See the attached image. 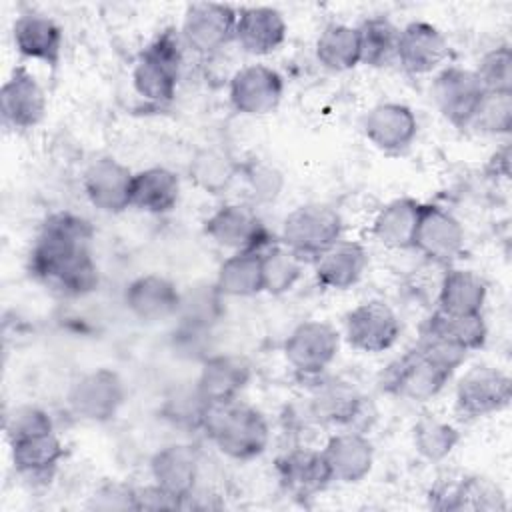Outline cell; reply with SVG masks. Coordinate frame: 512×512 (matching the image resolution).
Listing matches in <instances>:
<instances>
[{"mask_svg":"<svg viewBox=\"0 0 512 512\" xmlns=\"http://www.w3.org/2000/svg\"><path fill=\"white\" fill-rule=\"evenodd\" d=\"M92 224L70 210L44 218L28 254V272L64 296L80 298L96 290L98 266L92 256Z\"/></svg>","mask_w":512,"mask_h":512,"instance_id":"obj_1","label":"cell"},{"mask_svg":"<svg viewBox=\"0 0 512 512\" xmlns=\"http://www.w3.org/2000/svg\"><path fill=\"white\" fill-rule=\"evenodd\" d=\"M468 352L436 338L420 336V342L392 362L384 374L386 392L412 400H432L464 364Z\"/></svg>","mask_w":512,"mask_h":512,"instance_id":"obj_2","label":"cell"},{"mask_svg":"<svg viewBox=\"0 0 512 512\" xmlns=\"http://www.w3.org/2000/svg\"><path fill=\"white\" fill-rule=\"evenodd\" d=\"M202 430L224 456L240 462L258 458L270 442V426L264 414L238 400L210 404Z\"/></svg>","mask_w":512,"mask_h":512,"instance_id":"obj_3","label":"cell"},{"mask_svg":"<svg viewBox=\"0 0 512 512\" xmlns=\"http://www.w3.org/2000/svg\"><path fill=\"white\" fill-rule=\"evenodd\" d=\"M182 44L176 28H164L138 54L132 68V84L140 98L152 104L174 100L182 68Z\"/></svg>","mask_w":512,"mask_h":512,"instance_id":"obj_4","label":"cell"},{"mask_svg":"<svg viewBox=\"0 0 512 512\" xmlns=\"http://www.w3.org/2000/svg\"><path fill=\"white\" fill-rule=\"evenodd\" d=\"M340 238L342 218L328 204H302L288 212V216L282 220L280 244L296 252L304 262L316 260Z\"/></svg>","mask_w":512,"mask_h":512,"instance_id":"obj_5","label":"cell"},{"mask_svg":"<svg viewBox=\"0 0 512 512\" xmlns=\"http://www.w3.org/2000/svg\"><path fill=\"white\" fill-rule=\"evenodd\" d=\"M126 400V384L112 368H94L78 376L68 390L70 410L86 422L112 420Z\"/></svg>","mask_w":512,"mask_h":512,"instance_id":"obj_6","label":"cell"},{"mask_svg":"<svg viewBox=\"0 0 512 512\" xmlns=\"http://www.w3.org/2000/svg\"><path fill=\"white\" fill-rule=\"evenodd\" d=\"M340 334L322 320H306L298 324L284 340L286 362L302 376H320L338 356Z\"/></svg>","mask_w":512,"mask_h":512,"instance_id":"obj_7","label":"cell"},{"mask_svg":"<svg viewBox=\"0 0 512 512\" xmlns=\"http://www.w3.org/2000/svg\"><path fill=\"white\" fill-rule=\"evenodd\" d=\"M466 244V232L460 220L438 204H422L412 248L428 262L452 266L460 258Z\"/></svg>","mask_w":512,"mask_h":512,"instance_id":"obj_8","label":"cell"},{"mask_svg":"<svg viewBox=\"0 0 512 512\" xmlns=\"http://www.w3.org/2000/svg\"><path fill=\"white\" fill-rule=\"evenodd\" d=\"M204 234L220 248H228L232 252H262L272 246L262 220L250 206L240 202L222 204L214 210L204 222Z\"/></svg>","mask_w":512,"mask_h":512,"instance_id":"obj_9","label":"cell"},{"mask_svg":"<svg viewBox=\"0 0 512 512\" xmlns=\"http://www.w3.org/2000/svg\"><path fill=\"white\" fill-rule=\"evenodd\" d=\"M512 398L510 376L488 364L466 370L456 384V408L468 418H482L504 410Z\"/></svg>","mask_w":512,"mask_h":512,"instance_id":"obj_10","label":"cell"},{"mask_svg":"<svg viewBox=\"0 0 512 512\" xmlns=\"http://www.w3.org/2000/svg\"><path fill=\"white\" fill-rule=\"evenodd\" d=\"M402 332L396 312L382 300H366L344 318V334L354 350L380 354L392 348Z\"/></svg>","mask_w":512,"mask_h":512,"instance_id":"obj_11","label":"cell"},{"mask_svg":"<svg viewBox=\"0 0 512 512\" xmlns=\"http://www.w3.org/2000/svg\"><path fill=\"white\" fill-rule=\"evenodd\" d=\"M430 508L434 510H484L500 512L508 508L502 488L486 476L466 474V476H448L440 478L428 494Z\"/></svg>","mask_w":512,"mask_h":512,"instance_id":"obj_12","label":"cell"},{"mask_svg":"<svg viewBox=\"0 0 512 512\" xmlns=\"http://www.w3.org/2000/svg\"><path fill=\"white\" fill-rule=\"evenodd\" d=\"M236 16H238V10H234L228 4H216V2L190 4L184 12L182 26H180V36L184 46L204 56L218 52L230 40H234Z\"/></svg>","mask_w":512,"mask_h":512,"instance_id":"obj_13","label":"cell"},{"mask_svg":"<svg viewBox=\"0 0 512 512\" xmlns=\"http://www.w3.org/2000/svg\"><path fill=\"white\" fill-rule=\"evenodd\" d=\"M484 90L474 70L446 66L432 80V98L438 112L456 128H470V122L482 102Z\"/></svg>","mask_w":512,"mask_h":512,"instance_id":"obj_14","label":"cell"},{"mask_svg":"<svg viewBox=\"0 0 512 512\" xmlns=\"http://www.w3.org/2000/svg\"><path fill=\"white\" fill-rule=\"evenodd\" d=\"M284 96L282 76L264 64H250L234 72L228 98L236 112L244 116H266L274 112Z\"/></svg>","mask_w":512,"mask_h":512,"instance_id":"obj_15","label":"cell"},{"mask_svg":"<svg viewBox=\"0 0 512 512\" xmlns=\"http://www.w3.org/2000/svg\"><path fill=\"white\" fill-rule=\"evenodd\" d=\"M0 114L10 130H30L46 114V92L26 66H14L0 88Z\"/></svg>","mask_w":512,"mask_h":512,"instance_id":"obj_16","label":"cell"},{"mask_svg":"<svg viewBox=\"0 0 512 512\" xmlns=\"http://www.w3.org/2000/svg\"><path fill=\"white\" fill-rule=\"evenodd\" d=\"M134 172L112 156L96 158L82 176V188L94 208L106 214H118L132 208Z\"/></svg>","mask_w":512,"mask_h":512,"instance_id":"obj_17","label":"cell"},{"mask_svg":"<svg viewBox=\"0 0 512 512\" xmlns=\"http://www.w3.org/2000/svg\"><path fill=\"white\" fill-rule=\"evenodd\" d=\"M450 58L446 36L430 22L414 20L400 28L396 62L414 76L438 70Z\"/></svg>","mask_w":512,"mask_h":512,"instance_id":"obj_18","label":"cell"},{"mask_svg":"<svg viewBox=\"0 0 512 512\" xmlns=\"http://www.w3.org/2000/svg\"><path fill=\"white\" fill-rule=\"evenodd\" d=\"M124 304L136 320L158 324L178 316L182 292L162 274H142L126 286Z\"/></svg>","mask_w":512,"mask_h":512,"instance_id":"obj_19","label":"cell"},{"mask_svg":"<svg viewBox=\"0 0 512 512\" xmlns=\"http://www.w3.org/2000/svg\"><path fill=\"white\" fill-rule=\"evenodd\" d=\"M370 144L386 154L404 152L418 134V120L402 102H380L368 110L362 122Z\"/></svg>","mask_w":512,"mask_h":512,"instance_id":"obj_20","label":"cell"},{"mask_svg":"<svg viewBox=\"0 0 512 512\" xmlns=\"http://www.w3.org/2000/svg\"><path fill=\"white\" fill-rule=\"evenodd\" d=\"M200 472L198 450L192 444H166L150 458L152 482L176 496L182 504L196 490Z\"/></svg>","mask_w":512,"mask_h":512,"instance_id":"obj_21","label":"cell"},{"mask_svg":"<svg viewBox=\"0 0 512 512\" xmlns=\"http://www.w3.org/2000/svg\"><path fill=\"white\" fill-rule=\"evenodd\" d=\"M12 42L20 56L54 68L62 58L64 34L54 18L30 10L14 20Z\"/></svg>","mask_w":512,"mask_h":512,"instance_id":"obj_22","label":"cell"},{"mask_svg":"<svg viewBox=\"0 0 512 512\" xmlns=\"http://www.w3.org/2000/svg\"><path fill=\"white\" fill-rule=\"evenodd\" d=\"M280 486L294 498H314L332 482L322 450L292 448L276 460Z\"/></svg>","mask_w":512,"mask_h":512,"instance_id":"obj_23","label":"cell"},{"mask_svg":"<svg viewBox=\"0 0 512 512\" xmlns=\"http://www.w3.org/2000/svg\"><path fill=\"white\" fill-rule=\"evenodd\" d=\"M250 364L232 354H210L202 360L196 390L208 404L234 402L250 382Z\"/></svg>","mask_w":512,"mask_h":512,"instance_id":"obj_24","label":"cell"},{"mask_svg":"<svg viewBox=\"0 0 512 512\" xmlns=\"http://www.w3.org/2000/svg\"><path fill=\"white\" fill-rule=\"evenodd\" d=\"M288 34L286 20L272 6H246L238 10L234 40L240 48L254 56L276 52Z\"/></svg>","mask_w":512,"mask_h":512,"instance_id":"obj_25","label":"cell"},{"mask_svg":"<svg viewBox=\"0 0 512 512\" xmlns=\"http://www.w3.org/2000/svg\"><path fill=\"white\" fill-rule=\"evenodd\" d=\"M322 456L332 474V482L342 484L364 480L374 466L372 442L360 432L332 434L322 448Z\"/></svg>","mask_w":512,"mask_h":512,"instance_id":"obj_26","label":"cell"},{"mask_svg":"<svg viewBox=\"0 0 512 512\" xmlns=\"http://www.w3.org/2000/svg\"><path fill=\"white\" fill-rule=\"evenodd\" d=\"M368 266V252L360 242L338 240L314 260L316 282L326 290H348L360 282Z\"/></svg>","mask_w":512,"mask_h":512,"instance_id":"obj_27","label":"cell"},{"mask_svg":"<svg viewBox=\"0 0 512 512\" xmlns=\"http://www.w3.org/2000/svg\"><path fill=\"white\" fill-rule=\"evenodd\" d=\"M488 286L480 274L468 268L446 266L440 278L436 308L450 314H480Z\"/></svg>","mask_w":512,"mask_h":512,"instance_id":"obj_28","label":"cell"},{"mask_svg":"<svg viewBox=\"0 0 512 512\" xmlns=\"http://www.w3.org/2000/svg\"><path fill=\"white\" fill-rule=\"evenodd\" d=\"M14 470L28 480H48L64 458V444L52 432L8 444Z\"/></svg>","mask_w":512,"mask_h":512,"instance_id":"obj_29","label":"cell"},{"mask_svg":"<svg viewBox=\"0 0 512 512\" xmlns=\"http://www.w3.org/2000/svg\"><path fill=\"white\" fill-rule=\"evenodd\" d=\"M420 208H422V202L410 196L390 200L378 210L372 222V236L386 248H394V250L412 248Z\"/></svg>","mask_w":512,"mask_h":512,"instance_id":"obj_30","label":"cell"},{"mask_svg":"<svg viewBox=\"0 0 512 512\" xmlns=\"http://www.w3.org/2000/svg\"><path fill=\"white\" fill-rule=\"evenodd\" d=\"M420 336L436 338L446 344L458 346L466 352L478 350L486 344L488 328L480 314H450L442 310H434L420 328Z\"/></svg>","mask_w":512,"mask_h":512,"instance_id":"obj_31","label":"cell"},{"mask_svg":"<svg viewBox=\"0 0 512 512\" xmlns=\"http://www.w3.org/2000/svg\"><path fill=\"white\" fill-rule=\"evenodd\" d=\"M180 200V178L164 168L152 166L134 172L132 180V208L148 214H166L176 208Z\"/></svg>","mask_w":512,"mask_h":512,"instance_id":"obj_32","label":"cell"},{"mask_svg":"<svg viewBox=\"0 0 512 512\" xmlns=\"http://www.w3.org/2000/svg\"><path fill=\"white\" fill-rule=\"evenodd\" d=\"M364 398L356 386L344 380H328L316 386L310 398V414L314 420L332 426H344L358 418Z\"/></svg>","mask_w":512,"mask_h":512,"instance_id":"obj_33","label":"cell"},{"mask_svg":"<svg viewBox=\"0 0 512 512\" xmlns=\"http://www.w3.org/2000/svg\"><path fill=\"white\" fill-rule=\"evenodd\" d=\"M216 288L222 296L246 298L264 292L262 288V252H232L218 268Z\"/></svg>","mask_w":512,"mask_h":512,"instance_id":"obj_34","label":"cell"},{"mask_svg":"<svg viewBox=\"0 0 512 512\" xmlns=\"http://www.w3.org/2000/svg\"><path fill=\"white\" fill-rule=\"evenodd\" d=\"M190 180L206 194H222L240 176V162L218 146L196 150L188 166Z\"/></svg>","mask_w":512,"mask_h":512,"instance_id":"obj_35","label":"cell"},{"mask_svg":"<svg viewBox=\"0 0 512 512\" xmlns=\"http://www.w3.org/2000/svg\"><path fill=\"white\" fill-rule=\"evenodd\" d=\"M316 58L324 68L332 72H344L358 66L360 40L356 26L342 22L326 24L316 38Z\"/></svg>","mask_w":512,"mask_h":512,"instance_id":"obj_36","label":"cell"},{"mask_svg":"<svg viewBox=\"0 0 512 512\" xmlns=\"http://www.w3.org/2000/svg\"><path fill=\"white\" fill-rule=\"evenodd\" d=\"M360 64L384 68L396 60L400 28L386 16H370L358 26Z\"/></svg>","mask_w":512,"mask_h":512,"instance_id":"obj_37","label":"cell"},{"mask_svg":"<svg viewBox=\"0 0 512 512\" xmlns=\"http://www.w3.org/2000/svg\"><path fill=\"white\" fill-rule=\"evenodd\" d=\"M460 442V432L446 420L424 414L412 426L414 450L428 462H440L448 458Z\"/></svg>","mask_w":512,"mask_h":512,"instance_id":"obj_38","label":"cell"},{"mask_svg":"<svg viewBox=\"0 0 512 512\" xmlns=\"http://www.w3.org/2000/svg\"><path fill=\"white\" fill-rule=\"evenodd\" d=\"M304 272V260L286 248L274 244L262 250V288L272 296H280L294 288Z\"/></svg>","mask_w":512,"mask_h":512,"instance_id":"obj_39","label":"cell"},{"mask_svg":"<svg viewBox=\"0 0 512 512\" xmlns=\"http://www.w3.org/2000/svg\"><path fill=\"white\" fill-rule=\"evenodd\" d=\"M482 134H508L512 128V92H484L470 122Z\"/></svg>","mask_w":512,"mask_h":512,"instance_id":"obj_40","label":"cell"},{"mask_svg":"<svg viewBox=\"0 0 512 512\" xmlns=\"http://www.w3.org/2000/svg\"><path fill=\"white\" fill-rule=\"evenodd\" d=\"M474 74L484 92H512V52L508 44L482 54Z\"/></svg>","mask_w":512,"mask_h":512,"instance_id":"obj_41","label":"cell"},{"mask_svg":"<svg viewBox=\"0 0 512 512\" xmlns=\"http://www.w3.org/2000/svg\"><path fill=\"white\" fill-rule=\"evenodd\" d=\"M220 298L222 294L218 292L216 284L192 288L190 292L182 294V304L178 310L180 322L212 328L220 316Z\"/></svg>","mask_w":512,"mask_h":512,"instance_id":"obj_42","label":"cell"},{"mask_svg":"<svg viewBox=\"0 0 512 512\" xmlns=\"http://www.w3.org/2000/svg\"><path fill=\"white\" fill-rule=\"evenodd\" d=\"M240 176L244 178L248 194L256 204L274 202L284 188L282 172L262 160L240 164Z\"/></svg>","mask_w":512,"mask_h":512,"instance_id":"obj_43","label":"cell"},{"mask_svg":"<svg viewBox=\"0 0 512 512\" xmlns=\"http://www.w3.org/2000/svg\"><path fill=\"white\" fill-rule=\"evenodd\" d=\"M52 430H54V424L50 414L44 408L34 404L14 406L4 418V432H6L8 444L36 436V434L52 432Z\"/></svg>","mask_w":512,"mask_h":512,"instance_id":"obj_44","label":"cell"},{"mask_svg":"<svg viewBox=\"0 0 512 512\" xmlns=\"http://www.w3.org/2000/svg\"><path fill=\"white\" fill-rule=\"evenodd\" d=\"M210 404L198 394L196 386L186 392H176L172 398L166 400L164 414L176 426L188 428H204V420L208 414Z\"/></svg>","mask_w":512,"mask_h":512,"instance_id":"obj_45","label":"cell"},{"mask_svg":"<svg viewBox=\"0 0 512 512\" xmlns=\"http://www.w3.org/2000/svg\"><path fill=\"white\" fill-rule=\"evenodd\" d=\"M88 506L96 510H138L136 488L124 482H106L94 492Z\"/></svg>","mask_w":512,"mask_h":512,"instance_id":"obj_46","label":"cell"},{"mask_svg":"<svg viewBox=\"0 0 512 512\" xmlns=\"http://www.w3.org/2000/svg\"><path fill=\"white\" fill-rule=\"evenodd\" d=\"M136 504L138 510H176L182 508V502L168 494L164 488L158 484H148L142 488H136Z\"/></svg>","mask_w":512,"mask_h":512,"instance_id":"obj_47","label":"cell"},{"mask_svg":"<svg viewBox=\"0 0 512 512\" xmlns=\"http://www.w3.org/2000/svg\"><path fill=\"white\" fill-rule=\"evenodd\" d=\"M488 170L492 176H508L510 174V148L504 144L500 150H496L488 162Z\"/></svg>","mask_w":512,"mask_h":512,"instance_id":"obj_48","label":"cell"}]
</instances>
